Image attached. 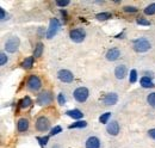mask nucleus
I'll use <instances>...</instances> for the list:
<instances>
[{"label":"nucleus","instance_id":"nucleus-1","mask_svg":"<svg viewBox=\"0 0 155 148\" xmlns=\"http://www.w3.org/2000/svg\"><path fill=\"white\" fill-rule=\"evenodd\" d=\"M133 48L136 53H146L152 48V43L146 37H140L133 41Z\"/></svg>","mask_w":155,"mask_h":148},{"label":"nucleus","instance_id":"nucleus-2","mask_svg":"<svg viewBox=\"0 0 155 148\" xmlns=\"http://www.w3.org/2000/svg\"><path fill=\"white\" fill-rule=\"evenodd\" d=\"M26 87L32 91V92H37L42 89V81L37 75L35 74H31L29 78H28V81H26Z\"/></svg>","mask_w":155,"mask_h":148},{"label":"nucleus","instance_id":"nucleus-3","mask_svg":"<svg viewBox=\"0 0 155 148\" xmlns=\"http://www.w3.org/2000/svg\"><path fill=\"white\" fill-rule=\"evenodd\" d=\"M20 41L17 36H11L5 42V50L7 53H16L19 48Z\"/></svg>","mask_w":155,"mask_h":148},{"label":"nucleus","instance_id":"nucleus-4","mask_svg":"<svg viewBox=\"0 0 155 148\" xmlns=\"http://www.w3.org/2000/svg\"><path fill=\"white\" fill-rule=\"evenodd\" d=\"M53 100H54V97H53L51 92H49V91H43V92H41L38 96H37V99H36L37 104L41 105V106L50 105V104L53 103Z\"/></svg>","mask_w":155,"mask_h":148},{"label":"nucleus","instance_id":"nucleus-5","mask_svg":"<svg viewBox=\"0 0 155 148\" xmlns=\"http://www.w3.org/2000/svg\"><path fill=\"white\" fill-rule=\"evenodd\" d=\"M88 96H90V91H88V89H86V87H78L74 90V92H73V97H74V99L79 102V103H84V102H86L87 100V98H88Z\"/></svg>","mask_w":155,"mask_h":148},{"label":"nucleus","instance_id":"nucleus-6","mask_svg":"<svg viewBox=\"0 0 155 148\" xmlns=\"http://www.w3.org/2000/svg\"><path fill=\"white\" fill-rule=\"evenodd\" d=\"M58 29H60V22H58V18H51L50 22H49V28L47 30V38L50 39L58 34Z\"/></svg>","mask_w":155,"mask_h":148},{"label":"nucleus","instance_id":"nucleus-7","mask_svg":"<svg viewBox=\"0 0 155 148\" xmlns=\"http://www.w3.org/2000/svg\"><path fill=\"white\" fill-rule=\"evenodd\" d=\"M69 37H71V39H72L73 42H75V43H81V42L85 39V37H86V32H85L84 29L77 28V29H73V30L69 31Z\"/></svg>","mask_w":155,"mask_h":148},{"label":"nucleus","instance_id":"nucleus-8","mask_svg":"<svg viewBox=\"0 0 155 148\" xmlns=\"http://www.w3.org/2000/svg\"><path fill=\"white\" fill-rule=\"evenodd\" d=\"M36 129L38 131H48L50 129V121L45 116H39L36 119Z\"/></svg>","mask_w":155,"mask_h":148},{"label":"nucleus","instance_id":"nucleus-9","mask_svg":"<svg viewBox=\"0 0 155 148\" xmlns=\"http://www.w3.org/2000/svg\"><path fill=\"white\" fill-rule=\"evenodd\" d=\"M58 78L62 82H72L74 80V75L68 69H60L58 72Z\"/></svg>","mask_w":155,"mask_h":148},{"label":"nucleus","instance_id":"nucleus-10","mask_svg":"<svg viewBox=\"0 0 155 148\" xmlns=\"http://www.w3.org/2000/svg\"><path fill=\"white\" fill-rule=\"evenodd\" d=\"M119 130H120V127H119V123L117 121H111V122H109L106 124V131L111 136H117Z\"/></svg>","mask_w":155,"mask_h":148},{"label":"nucleus","instance_id":"nucleus-11","mask_svg":"<svg viewBox=\"0 0 155 148\" xmlns=\"http://www.w3.org/2000/svg\"><path fill=\"white\" fill-rule=\"evenodd\" d=\"M101 102L105 105H107V106L115 105V104H117V102H118V96H117L116 93H107V94L104 96V98L101 99Z\"/></svg>","mask_w":155,"mask_h":148},{"label":"nucleus","instance_id":"nucleus-12","mask_svg":"<svg viewBox=\"0 0 155 148\" xmlns=\"http://www.w3.org/2000/svg\"><path fill=\"white\" fill-rule=\"evenodd\" d=\"M120 54H122V53H120V50H119L118 48H111V49L107 50L105 57H106L107 61L114 62V61H116V60H118V59L120 57Z\"/></svg>","mask_w":155,"mask_h":148},{"label":"nucleus","instance_id":"nucleus-13","mask_svg":"<svg viewBox=\"0 0 155 148\" xmlns=\"http://www.w3.org/2000/svg\"><path fill=\"white\" fill-rule=\"evenodd\" d=\"M128 75V68L125 65H118L115 68V76L118 80H123Z\"/></svg>","mask_w":155,"mask_h":148},{"label":"nucleus","instance_id":"nucleus-14","mask_svg":"<svg viewBox=\"0 0 155 148\" xmlns=\"http://www.w3.org/2000/svg\"><path fill=\"white\" fill-rule=\"evenodd\" d=\"M85 148H100V140L97 136H90L85 142Z\"/></svg>","mask_w":155,"mask_h":148},{"label":"nucleus","instance_id":"nucleus-15","mask_svg":"<svg viewBox=\"0 0 155 148\" xmlns=\"http://www.w3.org/2000/svg\"><path fill=\"white\" fill-rule=\"evenodd\" d=\"M66 115L73 119H77V121H80L82 117H84V113L82 111L79 110V109H73V110H68L66 111Z\"/></svg>","mask_w":155,"mask_h":148},{"label":"nucleus","instance_id":"nucleus-16","mask_svg":"<svg viewBox=\"0 0 155 148\" xmlns=\"http://www.w3.org/2000/svg\"><path fill=\"white\" fill-rule=\"evenodd\" d=\"M17 129L19 133H25L29 129V121L26 118H20L17 122Z\"/></svg>","mask_w":155,"mask_h":148},{"label":"nucleus","instance_id":"nucleus-17","mask_svg":"<svg viewBox=\"0 0 155 148\" xmlns=\"http://www.w3.org/2000/svg\"><path fill=\"white\" fill-rule=\"evenodd\" d=\"M140 85H141L143 89H152V87L154 86L152 79L148 78V76H142L141 80H140Z\"/></svg>","mask_w":155,"mask_h":148},{"label":"nucleus","instance_id":"nucleus-18","mask_svg":"<svg viewBox=\"0 0 155 148\" xmlns=\"http://www.w3.org/2000/svg\"><path fill=\"white\" fill-rule=\"evenodd\" d=\"M34 59H35L34 56H29V57L24 59V61L21 62V67L24 69H31L34 66Z\"/></svg>","mask_w":155,"mask_h":148},{"label":"nucleus","instance_id":"nucleus-19","mask_svg":"<svg viewBox=\"0 0 155 148\" xmlns=\"http://www.w3.org/2000/svg\"><path fill=\"white\" fill-rule=\"evenodd\" d=\"M31 104H32V100H31V98H30L29 96L24 97V98L19 102V106L21 108V109H28Z\"/></svg>","mask_w":155,"mask_h":148},{"label":"nucleus","instance_id":"nucleus-20","mask_svg":"<svg viewBox=\"0 0 155 148\" xmlns=\"http://www.w3.org/2000/svg\"><path fill=\"white\" fill-rule=\"evenodd\" d=\"M87 127V122L86 121H77L74 123H72L69 126V129H74V128H86Z\"/></svg>","mask_w":155,"mask_h":148},{"label":"nucleus","instance_id":"nucleus-21","mask_svg":"<svg viewBox=\"0 0 155 148\" xmlns=\"http://www.w3.org/2000/svg\"><path fill=\"white\" fill-rule=\"evenodd\" d=\"M144 15H147V16H154L155 15V2L153 4H150V5H148L146 8H144Z\"/></svg>","mask_w":155,"mask_h":148},{"label":"nucleus","instance_id":"nucleus-22","mask_svg":"<svg viewBox=\"0 0 155 148\" xmlns=\"http://www.w3.org/2000/svg\"><path fill=\"white\" fill-rule=\"evenodd\" d=\"M43 53V44L42 43H37L35 49H34V57H41Z\"/></svg>","mask_w":155,"mask_h":148},{"label":"nucleus","instance_id":"nucleus-23","mask_svg":"<svg viewBox=\"0 0 155 148\" xmlns=\"http://www.w3.org/2000/svg\"><path fill=\"white\" fill-rule=\"evenodd\" d=\"M111 17H112V15L110 12H100V13L96 15V18L98 20H107V19H110Z\"/></svg>","mask_w":155,"mask_h":148},{"label":"nucleus","instance_id":"nucleus-24","mask_svg":"<svg viewBox=\"0 0 155 148\" xmlns=\"http://www.w3.org/2000/svg\"><path fill=\"white\" fill-rule=\"evenodd\" d=\"M110 118H111V112H105L99 117V122L103 124H107Z\"/></svg>","mask_w":155,"mask_h":148},{"label":"nucleus","instance_id":"nucleus-25","mask_svg":"<svg viewBox=\"0 0 155 148\" xmlns=\"http://www.w3.org/2000/svg\"><path fill=\"white\" fill-rule=\"evenodd\" d=\"M147 103H148L153 109H155V92L149 93V94L147 96Z\"/></svg>","mask_w":155,"mask_h":148},{"label":"nucleus","instance_id":"nucleus-26","mask_svg":"<svg viewBox=\"0 0 155 148\" xmlns=\"http://www.w3.org/2000/svg\"><path fill=\"white\" fill-rule=\"evenodd\" d=\"M136 23L138 25H143V26H149L150 25V22L148 19L143 18V17H138V18L136 19Z\"/></svg>","mask_w":155,"mask_h":148},{"label":"nucleus","instance_id":"nucleus-27","mask_svg":"<svg viewBox=\"0 0 155 148\" xmlns=\"http://www.w3.org/2000/svg\"><path fill=\"white\" fill-rule=\"evenodd\" d=\"M137 80V71L136 69H131L130 71V75H129V82L130 84H135Z\"/></svg>","mask_w":155,"mask_h":148},{"label":"nucleus","instance_id":"nucleus-28","mask_svg":"<svg viewBox=\"0 0 155 148\" xmlns=\"http://www.w3.org/2000/svg\"><path fill=\"white\" fill-rule=\"evenodd\" d=\"M123 11L127 12V13H136L138 11V8L135 6H124L123 7Z\"/></svg>","mask_w":155,"mask_h":148},{"label":"nucleus","instance_id":"nucleus-29","mask_svg":"<svg viewBox=\"0 0 155 148\" xmlns=\"http://www.w3.org/2000/svg\"><path fill=\"white\" fill-rule=\"evenodd\" d=\"M37 141L39 142V145H41V147L44 148L47 146V143H48V141H49V136H44V137H37Z\"/></svg>","mask_w":155,"mask_h":148},{"label":"nucleus","instance_id":"nucleus-30","mask_svg":"<svg viewBox=\"0 0 155 148\" xmlns=\"http://www.w3.org/2000/svg\"><path fill=\"white\" fill-rule=\"evenodd\" d=\"M7 61H8L7 55H6L5 53H1V54H0V65H1V66H5V65L7 63Z\"/></svg>","mask_w":155,"mask_h":148},{"label":"nucleus","instance_id":"nucleus-31","mask_svg":"<svg viewBox=\"0 0 155 148\" xmlns=\"http://www.w3.org/2000/svg\"><path fill=\"white\" fill-rule=\"evenodd\" d=\"M62 131V128L60 127V126H56V127H54L53 129L50 130V136H55V135H58Z\"/></svg>","mask_w":155,"mask_h":148},{"label":"nucleus","instance_id":"nucleus-32","mask_svg":"<svg viewBox=\"0 0 155 148\" xmlns=\"http://www.w3.org/2000/svg\"><path fill=\"white\" fill-rule=\"evenodd\" d=\"M58 104H60V105H64V104H66V97H64V94H63V93H58Z\"/></svg>","mask_w":155,"mask_h":148},{"label":"nucleus","instance_id":"nucleus-33","mask_svg":"<svg viewBox=\"0 0 155 148\" xmlns=\"http://www.w3.org/2000/svg\"><path fill=\"white\" fill-rule=\"evenodd\" d=\"M71 4V1H68V0H63V1H56V5H58V7H66V6H68Z\"/></svg>","mask_w":155,"mask_h":148},{"label":"nucleus","instance_id":"nucleus-34","mask_svg":"<svg viewBox=\"0 0 155 148\" xmlns=\"http://www.w3.org/2000/svg\"><path fill=\"white\" fill-rule=\"evenodd\" d=\"M6 17H7V13L5 12V10L4 8H0V19L4 20V19H6Z\"/></svg>","mask_w":155,"mask_h":148},{"label":"nucleus","instance_id":"nucleus-35","mask_svg":"<svg viewBox=\"0 0 155 148\" xmlns=\"http://www.w3.org/2000/svg\"><path fill=\"white\" fill-rule=\"evenodd\" d=\"M148 136H149L150 139H153V140H155V128H153V129H149V130H148Z\"/></svg>","mask_w":155,"mask_h":148},{"label":"nucleus","instance_id":"nucleus-36","mask_svg":"<svg viewBox=\"0 0 155 148\" xmlns=\"http://www.w3.org/2000/svg\"><path fill=\"white\" fill-rule=\"evenodd\" d=\"M53 148H62V147H61L60 145H54V146H53Z\"/></svg>","mask_w":155,"mask_h":148}]
</instances>
